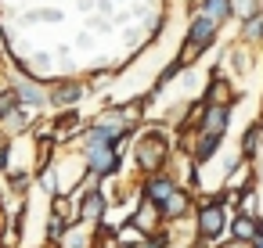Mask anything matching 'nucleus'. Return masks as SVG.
<instances>
[{"instance_id": "nucleus-10", "label": "nucleus", "mask_w": 263, "mask_h": 248, "mask_svg": "<svg viewBox=\"0 0 263 248\" xmlns=\"http://www.w3.org/2000/svg\"><path fill=\"white\" fill-rule=\"evenodd\" d=\"M101 212H105V194H101V191H90L87 201H83V209H80V216H83V219H98Z\"/></svg>"}, {"instance_id": "nucleus-18", "label": "nucleus", "mask_w": 263, "mask_h": 248, "mask_svg": "<svg viewBox=\"0 0 263 248\" xmlns=\"http://www.w3.org/2000/svg\"><path fill=\"white\" fill-rule=\"evenodd\" d=\"M54 212H58V219H65L69 216V198H58L54 201Z\"/></svg>"}, {"instance_id": "nucleus-15", "label": "nucleus", "mask_w": 263, "mask_h": 248, "mask_svg": "<svg viewBox=\"0 0 263 248\" xmlns=\"http://www.w3.org/2000/svg\"><path fill=\"white\" fill-rule=\"evenodd\" d=\"M256 148H259V122L249 126V133H245V140H241V151H245V155H252Z\"/></svg>"}, {"instance_id": "nucleus-7", "label": "nucleus", "mask_w": 263, "mask_h": 248, "mask_svg": "<svg viewBox=\"0 0 263 248\" xmlns=\"http://www.w3.org/2000/svg\"><path fill=\"white\" fill-rule=\"evenodd\" d=\"M159 216H162V209H159L155 201H144V205H141V212L134 216V223L148 234V230H155V226H159Z\"/></svg>"}, {"instance_id": "nucleus-19", "label": "nucleus", "mask_w": 263, "mask_h": 248, "mask_svg": "<svg viewBox=\"0 0 263 248\" xmlns=\"http://www.w3.org/2000/svg\"><path fill=\"white\" fill-rule=\"evenodd\" d=\"M47 237H62V219H51V226H47Z\"/></svg>"}, {"instance_id": "nucleus-12", "label": "nucleus", "mask_w": 263, "mask_h": 248, "mask_svg": "<svg viewBox=\"0 0 263 248\" xmlns=\"http://www.w3.org/2000/svg\"><path fill=\"white\" fill-rule=\"evenodd\" d=\"M209 101H213V105H227V101H231V87H227V79H213V87H209Z\"/></svg>"}, {"instance_id": "nucleus-5", "label": "nucleus", "mask_w": 263, "mask_h": 248, "mask_svg": "<svg viewBox=\"0 0 263 248\" xmlns=\"http://www.w3.org/2000/svg\"><path fill=\"white\" fill-rule=\"evenodd\" d=\"M177 187H173V180H166V176H152L148 180V187H144V194H148V201H155L159 209L170 201V194H173Z\"/></svg>"}, {"instance_id": "nucleus-4", "label": "nucleus", "mask_w": 263, "mask_h": 248, "mask_svg": "<svg viewBox=\"0 0 263 248\" xmlns=\"http://www.w3.org/2000/svg\"><path fill=\"white\" fill-rule=\"evenodd\" d=\"M202 130L223 137V130H227V105H213V101H209L205 112H202Z\"/></svg>"}, {"instance_id": "nucleus-17", "label": "nucleus", "mask_w": 263, "mask_h": 248, "mask_svg": "<svg viewBox=\"0 0 263 248\" xmlns=\"http://www.w3.org/2000/svg\"><path fill=\"white\" fill-rule=\"evenodd\" d=\"M245 36H263V15H256V18H249V26H245Z\"/></svg>"}, {"instance_id": "nucleus-14", "label": "nucleus", "mask_w": 263, "mask_h": 248, "mask_svg": "<svg viewBox=\"0 0 263 248\" xmlns=\"http://www.w3.org/2000/svg\"><path fill=\"white\" fill-rule=\"evenodd\" d=\"M205 15H213L216 22L231 15V0H205Z\"/></svg>"}, {"instance_id": "nucleus-11", "label": "nucleus", "mask_w": 263, "mask_h": 248, "mask_svg": "<svg viewBox=\"0 0 263 248\" xmlns=\"http://www.w3.org/2000/svg\"><path fill=\"white\" fill-rule=\"evenodd\" d=\"M184 209H187V194H184V191H173V194H170V201L162 205V216L177 219V216H184Z\"/></svg>"}, {"instance_id": "nucleus-13", "label": "nucleus", "mask_w": 263, "mask_h": 248, "mask_svg": "<svg viewBox=\"0 0 263 248\" xmlns=\"http://www.w3.org/2000/svg\"><path fill=\"white\" fill-rule=\"evenodd\" d=\"M80 94H83V87H80V83H65V87H58V90H54V101H58V105H69V101H76Z\"/></svg>"}, {"instance_id": "nucleus-6", "label": "nucleus", "mask_w": 263, "mask_h": 248, "mask_svg": "<svg viewBox=\"0 0 263 248\" xmlns=\"http://www.w3.org/2000/svg\"><path fill=\"white\" fill-rule=\"evenodd\" d=\"M231 226H234V241H252V237L263 230V226H259V219H256L252 212H241Z\"/></svg>"}, {"instance_id": "nucleus-16", "label": "nucleus", "mask_w": 263, "mask_h": 248, "mask_svg": "<svg viewBox=\"0 0 263 248\" xmlns=\"http://www.w3.org/2000/svg\"><path fill=\"white\" fill-rule=\"evenodd\" d=\"M15 105H18V94H15V90H4V94H0V115H8Z\"/></svg>"}, {"instance_id": "nucleus-1", "label": "nucleus", "mask_w": 263, "mask_h": 248, "mask_svg": "<svg viewBox=\"0 0 263 248\" xmlns=\"http://www.w3.org/2000/svg\"><path fill=\"white\" fill-rule=\"evenodd\" d=\"M166 155H170V144H166L162 133H144L137 140V148H134V158H137V166L144 173H159L162 162H166Z\"/></svg>"}, {"instance_id": "nucleus-20", "label": "nucleus", "mask_w": 263, "mask_h": 248, "mask_svg": "<svg viewBox=\"0 0 263 248\" xmlns=\"http://www.w3.org/2000/svg\"><path fill=\"white\" fill-rule=\"evenodd\" d=\"M252 248H263V230H259V234L252 237Z\"/></svg>"}, {"instance_id": "nucleus-2", "label": "nucleus", "mask_w": 263, "mask_h": 248, "mask_svg": "<svg viewBox=\"0 0 263 248\" xmlns=\"http://www.w3.org/2000/svg\"><path fill=\"white\" fill-rule=\"evenodd\" d=\"M213 36H216V18H213V15L195 18V26H191V33H187V44H184V54H180V65L195 61V58L209 47V40H213Z\"/></svg>"}, {"instance_id": "nucleus-8", "label": "nucleus", "mask_w": 263, "mask_h": 248, "mask_svg": "<svg viewBox=\"0 0 263 248\" xmlns=\"http://www.w3.org/2000/svg\"><path fill=\"white\" fill-rule=\"evenodd\" d=\"M90 166H94V173L116 169V151L112 148H90Z\"/></svg>"}, {"instance_id": "nucleus-3", "label": "nucleus", "mask_w": 263, "mask_h": 248, "mask_svg": "<svg viewBox=\"0 0 263 248\" xmlns=\"http://www.w3.org/2000/svg\"><path fill=\"white\" fill-rule=\"evenodd\" d=\"M220 230H223V205H220V198L202 201V212H198V234L209 241V237H216Z\"/></svg>"}, {"instance_id": "nucleus-9", "label": "nucleus", "mask_w": 263, "mask_h": 248, "mask_svg": "<svg viewBox=\"0 0 263 248\" xmlns=\"http://www.w3.org/2000/svg\"><path fill=\"white\" fill-rule=\"evenodd\" d=\"M220 148V133H205L198 130V144H195V158H209L213 151Z\"/></svg>"}]
</instances>
